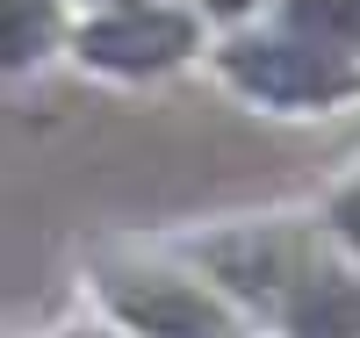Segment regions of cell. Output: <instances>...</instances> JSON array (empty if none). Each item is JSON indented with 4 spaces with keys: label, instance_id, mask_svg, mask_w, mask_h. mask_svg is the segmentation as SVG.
<instances>
[{
    "label": "cell",
    "instance_id": "9",
    "mask_svg": "<svg viewBox=\"0 0 360 338\" xmlns=\"http://www.w3.org/2000/svg\"><path fill=\"white\" fill-rule=\"evenodd\" d=\"M72 338H94V331H72Z\"/></svg>",
    "mask_w": 360,
    "mask_h": 338
},
{
    "label": "cell",
    "instance_id": "2",
    "mask_svg": "<svg viewBox=\"0 0 360 338\" xmlns=\"http://www.w3.org/2000/svg\"><path fill=\"white\" fill-rule=\"evenodd\" d=\"M79 51L101 72H166V65H180L195 51V22L173 15V8H123V15L86 29Z\"/></svg>",
    "mask_w": 360,
    "mask_h": 338
},
{
    "label": "cell",
    "instance_id": "10",
    "mask_svg": "<svg viewBox=\"0 0 360 338\" xmlns=\"http://www.w3.org/2000/svg\"><path fill=\"white\" fill-rule=\"evenodd\" d=\"M123 8H137V0H123Z\"/></svg>",
    "mask_w": 360,
    "mask_h": 338
},
{
    "label": "cell",
    "instance_id": "1",
    "mask_svg": "<svg viewBox=\"0 0 360 338\" xmlns=\"http://www.w3.org/2000/svg\"><path fill=\"white\" fill-rule=\"evenodd\" d=\"M224 72L245 86V94L274 101V108H324V101H346L360 94V65L339 51H324L310 37H252V44H231Z\"/></svg>",
    "mask_w": 360,
    "mask_h": 338
},
{
    "label": "cell",
    "instance_id": "4",
    "mask_svg": "<svg viewBox=\"0 0 360 338\" xmlns=\"http://www.w3.org/2000/svg\"><path fill=\"white\" fill-rule=\"evenodd\" d=\"M288 338H360V281L339 266H317L288 295Z\"/></svg>",
    "mask_w": 360,
    "mask_h": 338
},
{
    "label": "cell",
    "instance_id": "5",
    "mask_svg": "<svg viewBox=\"0 0 360 338\" xmlns=\"http://www.w3.org/2000/svg\"><path fill=\"white\" fill-rule=\"evenodd\" d=\"M58 44V0H0V72L37 65Z\"/></svg>",
    "mask_w": 360,
    "mask_h": 338
},
{
    "label": "cell",
    "instance_id": "3",
    "mask_svg": "<svg viewBox=\"0 0 360 338\" xmlns=\"http://www.w3.org/2000/svg\"><path fill=\"white\" fill-rule=\"evenodd\" d=\"M108 302L123 310L144 338H224L231 317L217 295H202L195 281H173V273H115Z\"/></svg>",
    "mask_w": 360,
    "mask_h": 338
},
{
    "label": "cell",
    "instance_id": "8",
    "mask_svg": "<svg viewBox=\"0 0 360 338\" xmlns=\"http://www.w3.org/2000/svg\"><path fill=\"white\" fill-rule=\"evenodd\" d=\"M209 8H217V15H245L252 0H209Z\"/></svg>",
    "mask_w": 360,
    "mask_h": 338
},
{
    "label": "cell",
    "instance_id": "6",
    "mask_svg": "<svg viewBox=\"0 0 360 338\" xmlns=\"http://www.w3.org/2000/svg\"><path fill=\"white\" fill-rule=\"evenodd\" d=\"M288 22L324 51H360V0H288Z\"/></svg>",
    "mask_w": 360,
    "mask_h": 338
},
{
    "label": "cell",
    "instance_id": "7",
    "mask_svg": "<svg viewBox=\"0 0 360 338\" xmlns=\"http://www.w3.org/2000/svg\"><path fill=\"white\" fill-rule=\"evenodd\" d=\"M332 223H339V238H346L353 252H360V180H353V188L332 202Z\"/></svg>",
    "mask_w": 360,
    "mask_h": 338
}]
</instances>
